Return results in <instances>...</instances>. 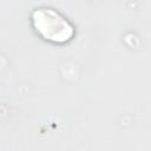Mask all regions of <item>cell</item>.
<instances>
[{"instance_id": "cell-1", "label": "cell", "mask_w": 151, "mask_h": 151, "mask_svg": "<svg viewBox=\"0 0 151 151\" xmlns=\"http://www.w3.org/2000/svg\"><path fill=\"white\" fill-rule=\"evenodd\" d=\"M32 24L44 39L53 42H66L74 34L72 24L53 8H35L32 13Z\"/></svg>"}]
</instances>
